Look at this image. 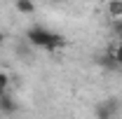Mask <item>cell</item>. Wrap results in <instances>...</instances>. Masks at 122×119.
Wrapping results in <instances>:
<instances>
[{
	"label": "cell",
	"instance_id": "1",
	"mask_svg": "<svg viewBox=\"0 0 122 119\" xmlns=\"http://www.w3.org/2000/svg\"><path fill=\"white\" fill-rule=\"evenodd\" d=\"M28 40H30L35 47H42V49H47V51H54V49L63 47V37H61V35L49 33V30H42V28L28 30Z\"/></svg>",
	"mask_w": 122,
	"mask_h": 119
},
{
	"label": "cell",
	"instance_id": "2",
	"mask_svg": "<svg viewBox=\"0 0 122 119\" xmlns=\"http://www.w3.org/2000/svg\"><path fill=\"white\" fill-rule=\"evenodd\" d=\"M106 14L110 19H122V0H108L106 2Z\"/></svg>",
	"mask_w": 122,
	"mask_h": 119
},
{
	"label": "cell",
	"instance_id": "3",
	"mask_svg": "<svg viewBox=\"0 0 122 119\" xmlns=\"http://www.w3.org/2000/svg\"><path fill=\"white\" fill-rule=\"evenodd\" d=\"M33 9H35V5H33L30 0H16V12H21V14H33Z\"/></svg>",
	"mask_w": 122,
	"mask_h": 119
},
{
	"label": "cell",
	"instance_id": "4",
	"mask_svg": "<svg viewBox=\"0 0 122 119\" xmlns=\"http://www.w3.org/2000/svg\"><path fill=\"white\" fill-rule=\"evenodd\" d=\"M110 59H113L115 65H122V42H117V45L110 49Z\"/></svg>",
	"mask_w": 122,
	"mask_h": 119
},
{
	"label": "cell",
	"instance_id": "5",
	"mask_svg": "<svg viewBox=\"0 0 122 119\" xmlns=\"http://www.w3.org/2000/svg\"><path fill=\"white\" fill-rule=\"evenodd\" d=\"M7 89H10V75L0 70V93H7Z\"/></svg>",
	"mask_w": 122,
	"mask_h": 119
}]
</instances>
